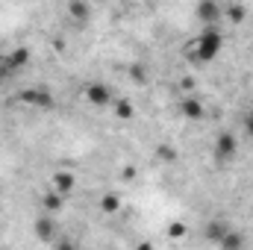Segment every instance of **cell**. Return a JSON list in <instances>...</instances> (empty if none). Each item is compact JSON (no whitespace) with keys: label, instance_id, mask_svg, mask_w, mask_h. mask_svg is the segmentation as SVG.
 I'll list each match as a JSON object with an SVG mask.
<instances>
[{"label":"cell","instance_id":"cell-1","mask_svg":"<svg viewBox=\"0 0 253 250\" xmlns=\"http://www.w3.org/2000/svg\"><path fill=\"white\" fill-rule=\"evenodd\" d=\"M194 47H197L194 53H197L200 62H212V59L221 53V47H224L221 30H218V27H203L200 36H197V42H194Z\"/></svg>","mask_w":253,"mask_h":250},{"label":"cell","instance_id":"cell-2","mask_svg":"<svg viewBox=\"0 0 253 250\" xmlns=\"http://www.w3.org/2000/svg\"><path fill=\"white\" fill-rule=\"evenodd\" d=\"M21 103H30V106H42V109H53V94L47 88H24L21 91Z\"/></svg>","mask_w":253,"mask_h":250},{"label":"cell","instance_id":"cell-3","mask_svg":"<svg viewBox=\"0 0 253 250\" xmlns=\"http://www.w3.org/2000/svg\"><path fill=\"white\" fill-rule=\"evenodd\" d=\"M194 15H197V21H200V24H206V27H215V24L224 18V9H221L218 3H209V0H203V3H197Z\"/></svg>","mask_w":253,"mask_h":250},{"label":"cell","instance_id":"cell-4","mask_svg":"<svg viewBox=\"0 0 253 250\" xmlns=\"http://www.w3.org/2000/svg\"><path fill=\"white\" fill-rule=\"evenodd\" d=\"M236 150H239L236 135H230V132L218 135V141H215V159H218V162H230V159L236 156Z\"/></svg>","mask_w":253,"mask_h":250},{"label":"cell","instance_id":"cell-5","mask_svg":"<svg viewBox=\"0 0 253 250\" xmlns=\"http://www.w3.org/2000/svg\"><path fill=\"white\" fill-rule=\"evenodd\" d=\"M85 97H88V103H94V106H109V103H112V88L103 85V83H91V85L85 88Z\"/></svg>","mask_w":253,"mask_h":250},{"label":"cell","instance_id":"cell-6","mask_svg":"<svg viewBox=\"0 0 253 250\" xmlns=\"http://www.w3.org/2000/svg\"><path fill=\"white\" fill-rule=\"evenodd\" d=\"M33 233L42 242H53L56 239V221H53V215H39L36 224H33Z\"/></svg>","mask_w":253,"mask_h":250},{"label":"cell","instance_id":"cell-7","mask_svg":"<svg viewBox=\"0 0 253 250\" xmlns=\"http://www.w3.org/2000/svg\"><path fill=\"white\" fill-rule=\"evenodd\" d=\"M180 112L189 118V121H200L203 115H206V109H203V103L194 97V94H189V97H183V103H180Z\"/></svg>","mask_w":253,"mask_h":250},{"label":"cell","instance_id":"cell-8","mask_svg":"<svg viewBox=\"0 0 253 250\" xmlns=\"http://www.w3.org/2000/svg\"><path fill=\"white\" fill-rule=\"evenodd\" d=\"M74 186H77V177H74L71 171H56V174H53V191H56V194H71Z\"/></svg>","mask_w":253,"mask_h":250},{"label":"cell","instance_id":"cell-9","mask_svg":"<svg viewBox=\"0 0 253 250\" xmlns=\"http://www.w3.org/2000/svg\"><path fill=\"white\" fill-rule=\"evenodd\" d=\"M203 233H206V239H209V242H215V245H221V239H224V236L230 233V227H227L224 221H209Z\"/></svg>","mask_w":253,"mask_h":250},{"label":"cell","instance_id":"cell-10","mask_svg":"<svg viewBox=\"0 0 253 250\" xmlns=\"http://www.w3.org/2000/svg\"><path fill=\"white\" fill-rule=\"evenodd\" d=\"M221 250H245V236L242 233H236V230H230L224 239H221Z\"/></svg>","mask_w":253,"mask_h":250},{"label":"cell","instance_id":"cell-11","mask_svg":"<svg viewBox=\"0 0 253 250\" xmlns=\"http://www.w3.org/2000/svg\"><path fill=\"white\" fill-rule=\"evenodd\" d=\"M6 62H9V68H12V71L24 68V65L30 62V53H27V47H15V50L6 56Z\"/></svg>","mask_w":253,"mask_h":250},{"label":"cell","instance_id":"cell-12","mask_svg":"<svg viewBox=\"0 0 253 250\" xmlns=\"http://www.w3.org/2000/svg\"><path fill=\"white\" fill-rule=\"evenodd\" d=\"M42 206H44V215H50V212H59V209H62V194H56V191L50 188V191L44 194Z\"/></svg>","mask_w":253,"mask_h":250},{"label":"cell","instance_id":"cell-13","mask_svg":"<svg viewBox=\"0 0 253 250\" xmlns=\"http://www.w3.org/2000/svg\"><path fill=\"white\" fill-rule=\"evenodd\" d=\"M68 12H71V18H77V21H85L88 15H91V6L88 3H68Z\"/></svg>","mask_w":253,"mask_h":250},{"label":"cell","instance_id":"cell-14","mask_svg":"<svg viewBox=\"0 0 253 250\" xmlns=\"http://www.w3.org/2000/svg\"><path fill=\"white\" fill-rule=\"evenodd\" d=\"M100 209L109 212V215H115V212L121 209V197H118V194H103V197H100Z\"/></svg>","mask_w":253,"mask_h":250},{"label":"cell","instance_id":"cell-15","mask_svg":"<svg viewBox=\"0 0 253 250\" xmlns=\"http://www.w3.org/2000/svg\"><path fill=\"white\" fill-rule=\"evenodd\" d=\"M115 112H118V118H132V103L129 100H115Z\"/></svg>","mask_w":253,"mask_h":250},{"label":"cell","instance_id":"cell-16","mask_svg":"<svg viewBox=\"0 0 253 250\" xmlns=\"http://www.w3.org/2000/svg\"><path fill=\"white\" fill-rule=\"evenodd\" d=\"M159 159H165V162H174V159H177V150H174L171 144H162V147H159Z\"/></svg>","mask_w":253,"mask_h":250},{"label":"cell","instance_id":"cell-17","mask_svg":"<svg viewBox=\"0 0 253 250\" xmlns=\"http://www.w3.org/2000/svg\"><path fill=\"white\" fill-rule=\"evenodd\" d=\"M227 18H230L233 24H239V21L245 18V9H242V6H230V9H227Z\"/></svg>","mask_w":253,"mask_h":250},{"label":"cell","instance_id":"cell-18","mask_svg":"<svg viewBox=\"0 0 253 250\" xmlns=\"http://www.w3.org/2000/svg\"><path fill=\"white\" fill-rule=\"evenodd\" d=\"M129 77H132L135 83H144V80H147V74H144L141 65H132V68H129Z\"/></svg>","mask_w":253,"mask_h":250},{"label":"cell","instance_id":"cell-19","mask_svg":"<svg viewBox=\"0 0 253 250\" xmlns=\"http://www.w3.org/2000/svg\"><path fill=\"white\" fill-rule=\"evenodd\" d=\"M168 233H171L174 239H183V233H186V227H183V224H171V227H168Z\"/></svg>","mask_w":253,"mask_h":250},{"label":"cell","instance_id":"cell-20","mask_svg":"<svg viewBox=\"0 0 253 250\" xmlns=\"http://www.w3.org/2000/svg\"><path fill=\"white\" fill-rule=\"evenodd\" d=\"M245 135L253 138V118H248V115H245Z\"/></svg>","mask_w":253,"mask_h":250},{"label":"cell","instance_id":"cell-21","mask_svg":"<svg viewBox=\"0 0 253 250\" xmlns=\"http://www.w3.org/2000/svg\"><path fill=\"white\" fill-rule=\"evenodd\" d=\"M121 177H124V180H132V177H135V168H124Z\"/></svg>","mask_w":253,"mask_h":250},{"label":"cell","instance_id":"cell-22","mask_svg":"<svg viewBox=\"0 0 253 250\" xmlns=\"http://www.w3.org/2000/svg\"><path fill=\"white\" fill-rule=\"evenodd\" d=\"M56 250H74V245H68V242H56Z\"/></svg>","mask_w":253,"mask_h":250},{"label":"cell","instance_id":"cell-23","mask_svg":"<svg viewBox=\"0 0 253 250\" xmlns=\"http://www.w3.org/2000/svg\"><path fill=\"white\" fill-rule=\"evenodd\" d=\"M138 250H153V248H150V245H147V242H144V245H141V248H138Z\"/></svg>","mask_w":253,"mask_h":250},{"label":"cell","instance_id":"cell-24","mask_svg":"<svg viewBox=\"0 0 253 250\" xmlns=\"http://www.w3.org/2000/svg\"><path fill=\"white\" fill-rule=\"evenodd\" d=\"M248 118H253V106H251V112H248Z\"/></svg>","mask_w":253,"mask_h":250}]
</instances>
